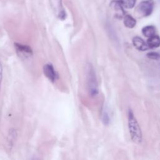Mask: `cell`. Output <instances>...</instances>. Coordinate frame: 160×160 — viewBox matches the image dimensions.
<instances>
[{
	"label": "cell",
	"instance_id": "1",
	"mask_svg": "<svg viewBox=\"0 0 160 160\" xmlns=\"http://www.w3.org/2000/svg\"><path fill=\"white\" fill-rule=\"evenodd\" d=\"M128 126L132 141L136 144H139L142 141V132L131 110H129L128 112Z\"/></svg>",
	"mask_w": 160,
	"mask_h": 160
},
{
	"label": "cell",
	"instance_id": "2",
	"mask_svg": "<svg viewBox=\"0 0 160 160\" xmlns=\"http://www.w3.org/2000/svg\"><path fill=\"white\" fill-rule=\"evenodd\" d=\"M154 2L153 0H144L136 7L134 15L138 18H144L151 15L153 11Z\"/></svg>",
	"mask_w": 160,
	"mask_h": 160
},
{
	"label": "cell",
	"instance_id": "3",
	"mask_svg": "<svg viewBox=\"0 0 160 160\" xmlns=\"http://www.w3.org/2000/svg\"><path fill=\"white\" fill-rule=\"evenodd\" d=\"M14 47L17 54L21 58H30L33 55L32 50L29 46L16 42L14 43Z\"/></svg>",
	"mask_w": 160,
	"mask_h": 160
},
{
	"label": "cell",
	"instance_id": "4",
	"mask_svg": "<svg viewBox=\"0 0 160 160\" xmlns=\"http://www.w3.org/2000/svg\"><path fill=\"white\" fill-rule=\"evenodd\" d=\"M52 9L58 18L64 19L66 18V12L62 5L61 0H49Z\"/></svg>",
	"mask_w": 160,
	"mask_h": 160
},
{
	"label": "cell",
	"instance_id": "5",
	"mask_svg": "<svg viewBox=\"0 0 160 160\" xmlns=\"http://www.w3.org/2000/svg\"><path fill=\"white\" fill-rule=\"evenodd\" d=\"M43 72L46 77L52 82H54L58 78V74L52 64L51 63H47L44 65Z\"/></svg>",
	"mask_w": 160,
	"mask_h": 160
},
{
	"label": "cell",
	"instance_id": "6",
	"mask_svg": "<svg viewBox=\"0 0 160 160\" xmlns=\"http://www.w3.org/2000/svg\"><path fill=\"white\" fill-rule=\"evenodd\" d=\"M111 6L114 11V14L117 18L122 19L124 18L125 16V11L119 1L114 0L111 1Z\"/></svg>",
	"mask_w": 160,
	"mask_h": 160
},
{
	"label": "cell",
	"instance_id": "7",
	"mask_svg": "<svg viewBox=\"0 0 160 160\" xmlns=\"http://www.w3.org/2000/svg\"><path fill=\"white\" fill-rule=\"evenodd\" d=\"M132 44L139 51H146L149 48L143 39L139 36H135L133 38Z\"/></svg>",
	"mask_w": 160,
	"mask_h": 160
},
{
	"label": "cell",
	"instance_id": "8",
	"mask_svg": "<svg viewBox=\"0 0 160 160\" xmlns=\"http://www.w3.org/2000/svg\"><path fill=\"white\" fill-rule=\"evenodd\" d=\"M147 45L149 48H156L160 46V37L158 35H153L148 38L147 40Z\"/></svg>",
	"mask_w": 160,
	"mask_h": 160
},
{
	"label": "cell",
	"instance_id": "9",
	"mask_svg": "<svg viewBox=\"0 0 160 160\" xmlns=\"http://www.w3.org/2000/svg\"><path fill=\"white\" fill-rule=\"evenodd\" d=\"M123 22L124 26L128 28H133L136 24V19L129 14H127L124 16Z\"/></svg>",
	"mask_w": 160,
	"mask_h": 160
},
{
	"label": "cell",
	"instance_id": "10",
	"mask_svg": "<svg viewBox=\"0 0 160 160\" xmlns=\"http://www.w3.org/2000/svg\"><path fill=\"white\" fill-rule=\"evenodd\" d=\"M17 138V132L15 129L11 128L9 131V133L8 135V139L7 141L8 143V145L11 147H12Z\"/></svg>",
	"mask_w": 160,
	"mask_h": 160
},
{
	"label": "cell",
	"instance_id": "11",
	"mask_svg": "<svg viewBox=\"0 0 160 160\" xmlns=\"http://www.w3.org/2000/svg\"><path fill=\"white\" fill-rule=\"evenodd\" d=\"M142 33L145 37L149 38L156 33L155 27L153 26H146L142 29Z\"/></svg>",
	"mask_w": 160,
	"mask_h": 160
},
{
	"label": "cell",
	"instance_id": "12",
	"mask_svg": "<svg viewBox=\"0 0 160 160\" xmlns=\"http://www.w3.org/2000/svg\"><path fill=\"white\" fill-rule=\"evenodd\" d=\"M123 8L127 9H131L135 6L136 0H119Z\"/></svg>",
	"mask_w": 160,
	"mask_h": 160
},
{
	"label": "cell",
	"instance_id": "13",
	"mask_svg": "<svg viewBox=\"0 0 160 160\" xmlns=\"http://www.w3.org/2000/svg\"><path fill=\"white\" fill-rule=\"evenodd\" d=\"M147 57L149 59L154 60H158L160 59V54L157 52H149L147 54Z\"/></svg>",
	"mask_w": 160,
	"mask_h": 160
},
{
	"label": "cell",
	"instance_id": "14",
	"mask_svg": "<svg viewBox=\"0 0 160 160\" xmlns=\"http://www.w3.org/2000/svg\"><path fill=\"white\" fill-rule=\"evenodd\" d=\"M2 77H3V68H2V63L0 62V92H1Z\"/></svg>",
	"mask_w": 160,
	"mask_h": 160
}]
</instances>
